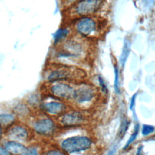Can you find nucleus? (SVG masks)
<instances>
[{"label":"nucleus","instance_id":"nucleus-26","mask_svg":"<svg viewBox=\"0 0 155 155\" xmlns=\"http://www.w3.org/2000/svg\"><path fill=\"white\" fill-rule=\"evenodd\" d=\"M143 2L147 6H150L153 4L154 0H143Z\"/></svg>","mask_w":155,"mask_h":155},{"label":"nucleus","instance_id":"nucleus-16","mask_svg":"<svg viewBox=\"0 0 155 155\" xmlns=\"http://www.w3.org/2000/svg\"><path fill=\"white\" fill-rule=\"evenodd\" d=\"M114 88L117 93L119 92V71L117 67L114 66Z\"/></svg>","mask_w":155,"mask_h":155},{"label":"nucleus","instance_id":"nucleus-24","mask_svg":"<svg viewBox=\"0 0 155 155\" xmlns=\"http://www.w3.org/2000/svg\"><path fill=\"white\" fill-rule=\"evenodd\" d=\"M136 93L134 94L132 98L131 99V104H130V109H132L134 105V102H135V99H136Z\"/></svg>","mask_w":155,"mask_h":155},{"label":"nucleus","instance_id":"nucleus-11","mask_svg":"<svg viewBox=\"0 0 155 155\" xmlns=\"http://www.w3.org/2000/svg\"><path fill=\"white\" fill-rule=\"evenodd\" d=\"M42 108L45 111L53 114H59L62 113L65 110L64 104L60 102H51L44 104Z\"/></svg>","mask_w":155,"mask_h":155},{"label":"nucleus","instance_id":"nucleus-14","mask_svg":"<svg viewBox=\"0 0 155 155\" xmlns=\"http://www.w3.org/2000/svg\"><path fill=\"white\" fill-rule=\"evenodd\" d=\"M130 51V42L128 40L125 39L124 41V44L123 45L120 58V62L123 67L125 64V62L128 57L129 53Z\"/></svg>","mask_w":155,"mask_h":155},{"label":"nucleus","instance_id":"nucleus-13","mask_svg":"<svg viewBox=\"0 0 155 155\" xmlns=\"http://www.w3.org/2000/svg\"><path fill=\"white\" fill-rule=\"evenodd\" d=\"M5 147L7 151L13 154H21L25 150V148L22 144L13 141L6 143Z\"/></svg>","mask_w":155,"mask_h":155},{"label":"nucleus","instance_id":"nucleus-28","mask_svg":"<svg viewBox=\"0 0 155 155\" xmlns=\"http://www.w3.org/2000/svg\"><path fill=\"white\" fill-rule=\"evenodd\" d=\"M1 134H2V133H1V128H0V139H1Z\"/></svg>","mask_w":155,"mask_h":155},{"label":"nucleus","instance_id":"nucleus-22","mask_svg":"<svg viewBox=\"0 0 155 155\" xmlns=\"http://www.w3.org/2000/svg\"><path fill=\"white\" fill-rule=\"evenodd\" d=\"M78 1L79 0H62V2L64 6H65L67 8H68Z\"/></svg>","mask_w":155,"mask_h":155},{"label":"nucleus","instance_id":"nucleus-15","mask_svg":"<svg viewBox=\"0 0 155 155\" xmlns=\"http://www.w3.org/2000/svg\"><path fill=\"white\" fill-rule=\"evenodd\" d=\"M14 117L13 116L8 114H0V125L2 126H7L12 124L14 122Z\"/></svg>","mask_w":155,"mask_h":155},{"label":"nucleus","instance_id":"nucleus-5","mask_svg":"<svg viewBox=\"0 0 155 155\" xmlns=\"http://www.w3.org/2000/svg\"><path fill=\"white\" fill-rule=\"evenodd\" d=\"M91 145V139L87 136H73L64 140L62 148L67 153H73L88 149Z\"/></svg>","mask_w":155,"mask_h":155},{"label":"nucleus","instance_id":"nucleus-1","mask_svg":"<svg viewBox=\"0 0 155 155\" xmlns=\"http://www.w3.org/2000/svg\"><path fill=\"white\" fill-rule=\"evenodd\" d=\"M105 24L97 16H87L74 18L71 30L78 37L84 39H96L102 35Z\"/></svg>","mask_w":155,"mask_h":155},{"label":"nucleus","instance_id":"nucleus-27","mask_svg":"<svg viewBox=\"0 0 155 155\" xmlns=\"http://www.w3.org/2000/svg\"><path fill=\"white\" fill-rule=\"evenodd\" d=\"M142 146H140L137 148V153H136V155H142Z\"/></svg>","mask_w":155,"mask_h":155},{"label":"nucleus","instance_id":"nucleus-12","mask_svg":"<svg viewBox=\"0 0 155 155\" xmlns=\"http://www.w3.org/2000/svg\"><path fill=\"white\" fill-rule=\"evenodd\" d=\"M9 137L15 140H25L28 137V133L24 128L19 127H16L10 131Z\"/></svg>","mask_w":155,"mask_h":155},{"label":"nucleus","instance_id":"nucleus-10","mask_svg":"<svg viewBox=\"0 0 155 155\" xmlns=\"http://www.w3.org/2000/svg\"><path fill=\"white\" fill-rule=\"evenodd\" d=\"M71 29L67 27H62L59 28L53 35L54 45H59L70 37Z\"/></svg>","mask_w":155,"mask_h":155},{"label":"nucleus","instance_id":"nucleus-3","mask_svg":"<svg viewBox=\"0 0 155 155\" xmlns=\"http://www.w3.org/2000/svg\"><path fill=\"white\" fill-rule=\"evenodd\" d=\"M105 0H79L67 10V15L72 18L87 16H96L104 7Z\"/></svg>","mask_w":155,"mask_h":155},{"label":"nucleus","instance_id":"nucleus-21","mask_svg":"<svg viewBox=\"0 0 155 155\" xmlns=\"http://www.w3.org/2000/svg\"><path fill=\"white\" fill-rule=\"evenodd\" d=\"M22 155H38L37 150L35 148H29L28 149H25Z\"/></svg>","mask_w":155,"mask_h":155},{"label":"nucleus","instance_id":"nucleus-8","mask_svg":"<svg viewBox=\"0 0 155 155\" xmlns=\"http://www.w3.org/2000/svg\"><path fill=\"white\" fill-rule=\"evenodd\" d=\"M85 117L81 112L73 111L66 114L61 119V123L65 127L79 126L85 122Z\"/></svg>","mask_w":155,"mask_h":155},{"label":"nucleus","instance_id":"nucleus-17","mask_svg":"<svg viewBox=\"0 0 155 155\" xmlns=\"http://www.w3.org/2000/svg\"><path fill=\"white\" fill-rule=\"evenodd\" d=\"M139 124H137L136 125V126H135L134 131L133 133L131 134V137H130V139H128V140L127 141V142L124 148V149H125V148H127L128 147H129L130 145L135 140V139L136 138V136H137V134H138V132H139Z\"/></svg>","mask_w":155,"mask_h":155},{"label":"nucleus","instance_id":"nucleus-9","mask_svg":"<svg viewBox=\"0 0 155 155\" xmlns=\"http://www.w3.org/2000/svg\"><path fill=\"white\" fill-rule=\"evenodd\" d=\"M34 128L36 131L39 134H49L54 131V124L50 119H44L36 122Z\"/></svg>","mask_w":155,"mask_h":155},{"label":"nucleus","instance_id":"nucleus-18","mask_svg":"<svg viewBox=\"0 0 155 155\" xmlns=\"http://www.w3.org/2000/svg\"><path fill=\"white\" fill-rule=\"evenodd\" d=\"M154 128L153 126L149 125H144L142 127V133L143 135L147 136L153 133L154 131Z\"/></svg>","mask_w":155,"mask_h":155},{"label":"nucleus","instance_id":"nucleus-23","mask_svg":"<svg viewBox=\"0 0 155 155\" xmlns=\"http://www.w3.org/2000/svg\"><path fill=\"white\" fill-rule=\"evenodd\" d=\"M47 155H65L64 153L59 151H56V150H53L48 152Z\"/></svg>","mask_w":155,"mask_h":155},{"label":"nucleus","instance_id":"nucleus-6","mask_svg":"<svg viewBox=\"0 0 155 155\" xmlns=\"http://www.w3.org/2000/svg\"><path fill=\"white\" fill-rule=\"evenodd\" d=\"M74 90L70 85L62 82L56 84L51 88V91L55 96L63 99L73 98Z\"/></svg>","mask_w":155,"mask_h":155},{"label":"nucleus","instance_id":"nucleus-20","mask_svg":"<svg viewBox=\"0 0 155 155\" xmlns=\"http://www.w3.org/2000/svg\"><path fill=\"white\" fill-rule=\"evenodd\" d=\"M97 81H98V84H99L102 91L104 93H107V91H108L107 86L105 84V81L104 80V79L101 76H99L97 77Z\"/></svg>","mask_w":155,"mask_h":155},{"label":"nucleus","instance_id":"nucleus-2","mask_svg":"<svg viewBox=\"0 0 155 155\" xmlns=\"http://www.w3.org/2000/svg\"><path fill=\"white\" fill-rule=\"evenodd\" d=\"M88 53L89 47L85 40L76 36L70 37L59 44L56 56L61 59L79 61L85 59Z\"/></svg>","mask_w":155,"mask_h":155},{"label":"nucleus","instance_id":"nucleus-25","mask_svg":"<svg viewBox=\"0 0 155 155\" xmlns=\"http://www.w3.org/2000/svg\"><path fill=\"white\" fill-rule=\"evenodd\" d=\"M0 155H9V153L7 150L0 147Z\"/></svg>","mask_w":155,"mask_h":155},{"label":"nucleus","instance_id":"nucleus-4","mask_svg":"<svg viewBox=\"0 0 155 155\" xmlns=\"http://www.w3.org/2000/svg\"><path fill=\"white\" fill-rule=\"evenodd\" d=\"M84 71L76 67L62 65L52 70L48 76L50 82H54L60 81H66L81 79L84 77Z\"/></svg>","mask_w":155,"mask_h":155},{"label":"nucleus","instance_id":"nucleus-19","mask_svg":"<svg viewBox=\"0 0 155 155\" xmlns=\"http://www.w3.org/2000/svg\"><path fill=\"white\" fill-rule=\"evenodd\" d=\"M128 123L127 122V120H124L122 124L120 125V130H119V136H121V137H123V136L124 135L125 133L126 132L127 128H128Z\"/></svg>","mask_w":155,"mask_h":155},{"label":"nucleus","instance_id":"nucleus-7","mask_svg":"<svg viewBox=\"0 0 155 155\" xmlns=\"http://www.w3.org/2000/svg\"><path fill=\"white\" fill-rule=\"evenodd\" d=\"M95 91L93 87L88 85H83L74 90L73 98L78 102L82 103L91 101L94 96Z\"/></svg>","mask_w":155,"mask_h":155}]
</instances>
